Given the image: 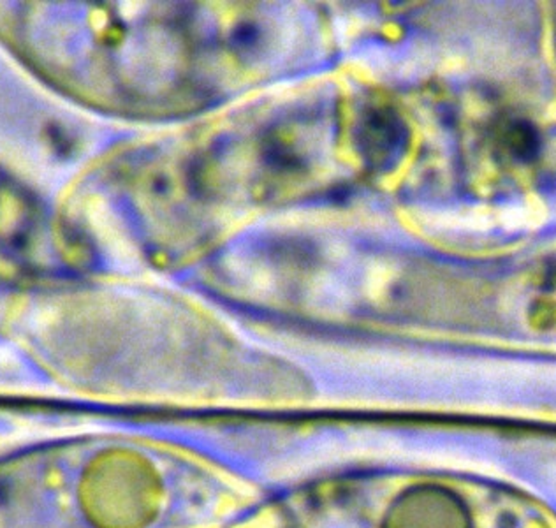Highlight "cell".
<instances>
[{
  "instance_id": "6da1fadb",
  "label": "cell",
  "mask_w": 556,
  "mask_h": 528,
  "mask_svg": "<svg viewBox=\"0 0 556 528\" xmlns=\"http://www.w3.org/2000/svg\"><path fill=\"white\" fill-rule=\"evenodd\" d=\"M48 227L39 208L0 176V278L37 275L46 266Z\"/></svg>"
},
{
  "instance_id": "7a4b0ae2",
  "label": "cell",
  "mask_w": 556,
  "mask_h": 528,
  "mask_svg": "<svg viewBox=\"0 0 556 528\" xmlns=\"http://www.w3.org/2000/svg\"><path fill=\"white\" fill-rule=\"evenodd\" d=\"M505 143L514 157L521 160H528L539 150V136L537 131L526 121H518L509 129L505 136Z\"/></svg>"
}]
</instances>
